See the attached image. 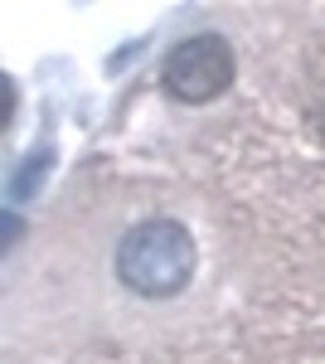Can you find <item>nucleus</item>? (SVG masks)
Returning <instances> with one entry per match:
<instances>
[{
    "label": "nucleus",
    "mask_w": 325,
    "mask_h": 364,
    "mask_svg": "<svg viewBox=\"0 0 325 364\" xmlns=\"http://www.w3.org/2000/svg\"><path fill=\"white\" fill-rule=\"evenodd\" d=\"M233 73L238 58L223 34H190L161 63V83L175 102H214L218 92L233 87Z\"/></svg>",
    "instance_id": "f03ea898"
},
{
    "label": "nucleus",
    "mask_w": 325,
    "mask_h": 364,
    "mask_svg": "<svg viewBox=\"0 0 325 364\" xmlns=\"http://www.w3.org/2000/svg\"><path fill=\"white\" fill-rule=\"evenodd\" d=\"M15 238H20V219H15V214H5V248H10Z\"/></svg>",
    "instance_id": "20e7f679"
},
{
    "label": "nucleus",
    "mask_w": 325,
    "mask_h": 364,
    "mask_svg": "<svg viewBox=\"0 0 325 364\" xmlns=\"http://www.w3.org/2000/svg\"><path fill=\"white\" fill-rule=\"evenodd\" d=\"M44 166H49V151H34L25 166L10 175V199H25V195H34V180L44 175Z\"/></svg>",
    "instance_id": "7ed1b4c3"
},
{
    "label": "nucleus",
    "mask_w": 325,
    "mask_h": 364,
    "mask_svg": "<svg viewBox=\"0 0 325 364\" xmlns=\"http://www.w3.org/2000/svg\"><path fill=\"white\" fill-rule=\"evenodd\" d=\"M194 233L175 219H146L122 233L117 243V277L146 301H165L175 291H185L194 277Z\"/></svg>",
    "instance_id": "f257e3e1"
}]
</instances>
